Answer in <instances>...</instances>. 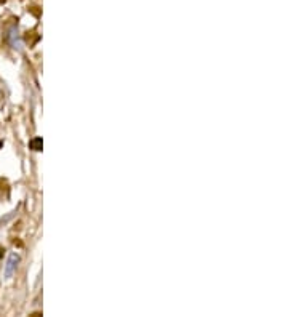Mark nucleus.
Segmentation results:
<instances>
[{"label":"nucleus","instance_id":"f257e3e1","mask_svg":"<svg viewBox=\"0 0 288 317\" xmlns=\"http://www.w3.org/2000/svg\"><path fill=\"white\" fill-rule=\"evenodd\" d=\"M19 261H21V258H19L18 253H10L7 263H5V266H3V277L7 280L13 277V274L16 273V268H18Z\"/></svg>","mask_w":288,"mask_h":317},{"label":"nucleus","instance_id":"f03ea898","mask_svg":"<svg viewBox=\"0 0 288 317\" xmlns=\"http://www.w3.org/2000/svg\"><path fill=\"white\" fill-rule=\"evenodd\" d=\"M8 40H10L11 47H13L15 50H18V52H21V50H22V42H21V39H19V34H18V29H16V26L10 27Z\"/></svg>","mask_w":288,"mask_h":317},{"label":"nucleus","instance_id":"7ed1b4c3","mask_svg":"<svg viewBox=\"0 0 288 317\" xmlns=\"http://www.w3.org/2000/svg\"><path fill=\"white\" fill-rule=\"evenodd\" d=\"M29 146H31V149H34V151H42V138H34L31 143H29Z\"/></svg>","mask_w":288,"mask_h":317}]
</instances>
